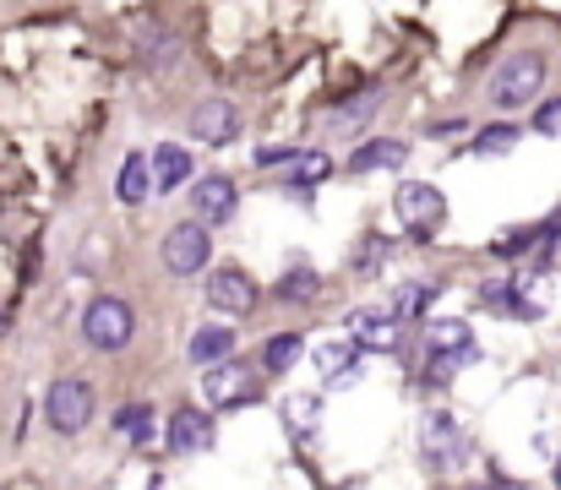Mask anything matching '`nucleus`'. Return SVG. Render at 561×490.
<instances>
[{
	"mask_svg": "<svg viewBox=\"0 0 561 490\" xmlns=\"http://www.w3.org/2000/svg\"><path fill=\"white\" fill-rule=\"evenodd\" d=\"M392 213H398V229H409L414 240H431L447 224V196L425 180H403L392 196Z\"/></svg>",
	"mask_w": 561,
	"mask_h": 490,
	"instance_id": "2",
	"label": "nucleus"
},
{
	"mask_svg": "<svg viewBox=\"0 0 561 490\" xmlns=\"http://www.w3.org/2000/svg\"><path fill=\"white\" fill-rule=\"evenodd\" d=\"M191 137L207 143V148L234 143V137H240V110H234L229 99H202V104L191 110Z\"/></svg>",
	"mask_w": 561,
	"mask_h": 490,
	"instance_id": "11",
	"label": "nucleus"
},
{
	"mask_svg": "<svg viewBox=\"0 0 561 490\" xmlns=\"http://www.w3.org/2000/svg\"><path fill=\"white\" fill-rule=\"evenodd\" d=\"M425 381H453L458 365H469L480 349H474V332L463 322H431L425 327Z\"/></svg>",
	"mask_w": 561,
	"mask_h": 490,
	"instance_id": "3",
	"label": "nucleus"
},
{
	"mask_svg": "<svg viewBox=\"0 0 561 490\" xmlns=\"http://www.w3.org/2000/svg\"><path fill=\"white\" fill-rule=\"evenodd\" d=\"M518 284H507V278H491V284H480V300L491 306V311H513L518 317V295H513Z\"/></svg>",
	"mask_w": 561,
	"mask_h": 490,
	"instance_id": "25",
	"label": "nucleus"
},
{
	"mask_svg": "<svg viewBox=\"0 0 561 490\" xmlns=\"http://www.w3.org/2000/svg\"><path fill=\"white\" fill-rule=\"evenodd\" d=\"M300 354H306V343H300L295 332H278L273 343H262V365H267L273 376H278V371H289V365H295Z\"/></svg>",
	"mask_w": 561,
	"mask_h": 490,
	"instance_id": "20",
	"label": "nucleus"
},
{
	"mask_svg": "<svg viewBox=\"0 0 561 490\" xmlns=\"http://www.w3.org/2000/svg\"><path fill=\"white\" fill-rule=\"evenodd\" d=\"M191 360L196 365H224V360H234V332L229 327H196V338H191Z\"/></svg>",
	"mask_w": 561,
	"mask_h": 490,
	"instance_id": "17",
	"label": "nucleus"
},
{
	"mask_svg": "<svg viewBox=\"0 0 561 490\" xmlns=\"http://www.w3.org/2000/svg\"><path fill=\"white\" fill-rule=\"evenodd\" d=\"M115 196H121L126 207H137V202H148V196H153V159H142V153H131V159L121 163V180H115Z\"/></svg>",
	"mask_w": 561,
	"mask_h": 490,
	"instance_id": "15",
	"label": "nucleus"
},
{
	"mask_svg": "<svg viewBox=\"0 0 561 490\" xmlns=\"http://www.w3.org/2000/svg\"><path fill=\"white\" fill-rule=\"evenodd\" d=\"M44 420H49L60 436H77V431L93 420V387H88L82 376L49 381V392H44Z\"/></svg>",
	"mask_w": 561,
	"mask_h": 490,
	"instance_id": "4",
	"label": "nucleus"
},
{
	"mask_svg": "<svg viewBox=\"0 0 561 490\" xmlns=\"http://www.w3.org/2000/svg\"><path fill=\"white\" fill-rule=\"evenodd\" d=\"M170 447L175 453H207L213 447V420L202 409H175L170 414Z\"/></svg>",
	"mask_w": 561,
	"mask_h": 490,
	"instance_id": "13",
	"label": "nucleus"
},
{
	"mask_svg": "<svg viewBox=\"0 0 561 490\" xmlns=\"http://www.w3.org/2000/svg\"><path fill=\"white\" fill-rule=\"evenodd\" d=\"M181 180H191V153L181 143H164L153 153V191H181Z\"/></svg>",
	"mask_w": 561,
	"mask_h": 490,
	"instance_id": "18",
	"label": "nucleus"
},
{
	"mask_svg": "<svg viewBox=\"0 0 561 490\" xmlns=\"http://www.w3.org/2000/svg\"><path fill=\"white\" fill-rule=\"evenodd\" d=\"M403 159H409V148H403L398 137H376V143H360V148H355L350 169H355V174H371V169H398Z\"/></svg>",
	"mask_w": 561,
	"mask_h": 490,
	"instance_id": "16",
	"label": "nucleus"
},
{
	"mask_svg": "<svg viewBox=\"0 0 561 490\" xmlns=\"http://www.w3.org/2000/svg\"><path fill=\"white\" fill-rule=\"evenodd\" d=\"M381 257H387V240H381V235H366V257H360L355 267H360V273H376V262H381Z\"/></svg>",
	"mask_w": 561,
	"mask_h": 490,
	"instance_id": "27",
	"label": "nucleus"
},
{
	"mask_svg": "<svg viewBox=\"0 0 561 490\" xmlns=\"http://www.w3.org/2000/svg\"><path fill=\"white\" fill-rule=\"evenodd\" d=\"M234 202H240V191H234L229 174H202V180L191 185V207H196V224H202V229H207V224H229V218H234Z\"/></svg>",
	"mask_w": 561,
	"mask_h": 490,
	"instance_id": "12",
	"label": "nucleus"
},
{
	"mask_svg": "<svg viewBox=\"0 0 561 490\" xmlns=\"http://www.w3.org/2000/svg\"><path fill=\"white\" fill-rule=\"evenodd\" d=\"M121 436H131L137 447H148V442H153V409H148V403L121 409Z\"/></svg>",
	"mask_w": 561,
	"mask_h": 490,
	"instance_id": "23",
	"label": "nucleus"
},
{
	"mask_svg": "<svg viewBox=\"0 0 561 490\" xmlns=\"http://www.w3.org/2000/svg\"><path fill=\"white\" fill-rule=\"evenodd\" d=\"M535 132H540V137H561V99L540 104V115H535Z\"/></svg>",
	"mask_w": 561,
	"mask_h": 490,
	"instance_id": "26",
	"label": "nucleus"
},
{
	"mask_svg": "<svg viewBox=\"0 0 561 490\" xmlns=\"http://www.w3.org/2000/svg\"><path fill=\"white\" fill-rule=\"evenodd\" d=\"M513 148H518V132L513 126H491V132L474 137V153L480 159H496V153H513Z\"/></svg>",
	"mask_w": 561,
	"mask_h": 490,
	"instance_id": "24",
	"label": "nucleus"
},
{
	"mask_svg": "<svg viewBox=\"0 0 561 490\" xmlns=\"http://www.w3.org/2000/svg\"><path fill=\"white\" fill-rule=\"evenodd\" d=\"M376 104H381V93H360V99H355V104H344V115H339V121H366V110H376Z\"/></svg>",
	"mask_w": 561,
	"mask_h": 490,
	"instance_id": "28",
	"label": "nucleus"
},
{
	"mask_svg": "<svg viewBox=\"0 0 561 490\" xmlns=\"http://www.w3.org/2000/svg\"><path fill=\"white\" fill-rule=\"evenodd\" d=\"M207 257H213V246H207V229L202 224H175L170 235H164V267L170 273H202L207 267Z\"/></svg>",
	"mask_w": 561,
	"mask_h": 490,
	"instance_id": "10",
	"label": "nucleus"
},
{
	"mask_svg": "<svg viewBox=\"0 0 561 490\" xmlns=\"http://www.w3.org/2000/svg\"><path fill=\"white\" fill-rule=\"evenodd\" d=\"M202 392H207V403H213V409H240V403H251V398H256V376H251L245 365L224 360V365H213V371L202 376Z\"/></svg>",
	"mask_w": 561,
	"mask_h": 490,
	"instance_id": "9",
	"label": "nucleus"
},
{
	"mask_svg": "<svg viewBox=\"0 0 561 490\" xmlns=\"http://www.w3.org/2000/svg\"><path fill=\"white\" fill-rule=\"evenodd\" d=\"M474 490H491V486H474Z\"/></svg>",
	"mask_w": 561,
	"mask_h": 490,
	"instance_id": "31",
	"label": "nucleus"
},
{
	"mask_svg": "<svg viewBox=\"0 0 561 490\" xmlns=\"http://www.w3.org/2000/svg\"><path fill=\"white\" fill-rule=\"evenodd\" d=\"M311 360L328 371V387L360 381V349H355V343H322V349H311Z\"/></svg>",
	"mask_w": 561,
	"mask_h": 490,
	"instance_id": "14",
	"label": "nucleus"
},
{
	"mask_svg": "<svg viewBox=\"0 0 561 490\" xmlns=\"http://www.w3.org/2000/svg\"><path fill=\"white\" fill-rule=\"evenodd\" d=\"M131 332H137V317H131V306L115 300V295H99V300L82 311V338H88L93 349H104V354L126 349Z\"/></svg>",
	"mask_w": 561,
	"mask_h": 490,
	"instance_id": "5",
	"label": "nucleus"
},
{
	"mask_svg": "<svg viewBox=\"0 0 561 490\" xmlns=\"http://www.w3.org/2000/svg\"><path fill=\"white\" fill-rule=\"evenodd\" d=\"M420 453H425V464H436V469H453V464H463V453H469V436H463V425L453 420V414H425L420 420Z\"/></svg>",
	"mask_w": 561,
	"mask_h": 490,
	"instance_id": "6",
	"label": "nucleus"
},
{
	"mask_svg": "<svg viewBox=\"0 0 561 490\" xmlns=\"http://www.w3.org/2000/svg\"><path fill=\"white\" fill-rule=\"evenodd\" d=\"M557 486H561V458H557Z\"/></svg>",
	"mask_w": 561,
	"mask_h": 490,
	"instance_id": "30",
	"label": "nucleus"
},
{
	"mask_svg": "<svg viewBox=\"0 0 561 490\" xmlns=\"http://www.w3.org/2000/svg\"><path fill=\"white\" fill-rule=\"evenodd\" d=\"M278 414H284V425H289L295 436H311L317 420H322V398H311V392H289Z\"/></svg>",
	"mask_w": 561,
	"mask_h": 490,
	"instance_id": "19",
	"label": "nucleus"
},
{
	"mask_svg": "<svg viewBox=\"0 0 561 490\" xmlns=\"http://www.w3.org/2000/svg\"><path fill=\"white\" fill-rule=\"evenodd\" d=\"M463 132V121H442V126H431V137H458Z\"/></svg>",
	"mask_w": 561,
	"mask_h": 490,
	"instance_id": "29",
	"label": "nucleus"
},
{
	"mask_svg": "<svg viewBox=\"0 0 561 490\" xmlns=\"http://www.w3.org/2000/svg\"><path fill=\"white\" fill-rule=\"evenodd\" d=\"M546 88V55L524 49V55H507L491 77V104L496 110H524L535 93Z\"/></svg>",
	"mask_w": 561,
	"mask_h": 490,
	"instance_id": "1",
	"label": "nucleus"
},
{
	"mask_svg": "<svg viewBox=\"0 0 561 490\" xmlns=\"http://www.w3.org/2000/svg\"><path fill=\"white\" fill-rule=\"evenodd\" d=\"M431 300H436V289H431V284H403V289H398L392 317H398V322H403V317H425V311H431Z\"/></svg>",
	"mask_w": 561,
	"mask_h": 490,
	"instance_id": "22",
	"label": "nucleus"
},
{
	"mask_svg": "<svg viewBox=\"0 0 561 490\" xmlns=\"http://www.w3.org/2000/svg\"><path fill=\"white\" fill-rule=\"evenodd\" d=\"M317 289H322V278L311 273V267H289L284 278H278V300H317Z\"/></svg>",
	"mask_w": 561,
	"mask_h": 490,
	"instance_id": "21",
	"label": "nucleus"
},
{
	"mask_svg": "<svg viewBox=\"0 0 561 490\" xmlns=\"http://www.w3.org/2000/svg\"><path fill=\"white\" fill-rule=\"evenodd\" d=\"M207 306H213L218 317H251V311H256V284H251L240 267H218V273L207 278Z\"/></svg>",
	"mask_w": 561,
	"mask_h": 490,
	"instance_id": "8",
	"label": "nucleus"
},
{
	"mask_svg": "<svg viewBox=\"0 0 561 490\" xmlns=\"http://www.w3.org/2000/svg\"><path fill=\"white\" fill-rule=\"evenodd\" d=\"M350 343L355 349H366V354H392L398 343H403V332H398V317L392 311H371V306H360V311H350Z\"/></svg>",
	"mask_w": 561,
	"mask_h": 490,
	"instance_id": "7",
	"label": "nucleus"
}]
</instances>
